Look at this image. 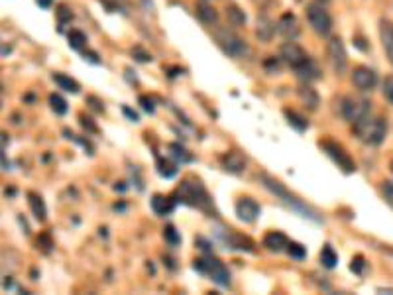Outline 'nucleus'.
<instances>
[{
    "label": "nucleus",
    "instance_id": "nucleus-6",
    "mask_svg": "<svg viewBox=\"0 0 393 295\" xmlns=\"http://www.w3.org/2000/svg\"><path fill=\"white\" fill-rule=\"evenodd\" d=\"M368 113H372V106L366 99H360V97H343L341 99V116L344 120L354 124L356 120H360Z\"/></svg>",
    "mask_w": 393,
    "mask_h": 295
},
{
    "label": "nucleus",
    "instance_id": "nucleus-12",
    "mask_svg": "<svg viewBox=\"0 0 393 295\" xmlns=\"http://www.w3.org/2000/svg\"><path fill=\"white\" fill-rule=\"evenodd\" d=\"M260 205L256 203L252 197H242L236 203V215L244 222H256V218L260 217Z\"/></svg>",
    "mask_w": 393,
    "mask_h": 295
},
{
    "label": "nucleus",
    "instance_id": "nucleus-1",
    "mask_svg": "<svg viewBox=\"0 0 393 295\" xmlns=\"http://www.w3.org/2000/svg\"><path fill=\"white\" fill-rule=\"evenodd\" d=\"M352 130H354L356 138L360 142L370 144V146H378L387 134V122L381 116L368 113L366 116H362L360 120H356L352 124Z\"/></svg>",
    "mask_w": 393,
    "mask_h": 295
},
{
    "label": "nucleus",
    "instance_id": "nucleus-11",
    "mask_svg": "<svg viewBox=\"0 0 393 295\" xmlns=\"http://www.w3.org/2000/svg\"><path fill=\"white\" fill-rule=\"evenodd\" d=\"M352 83H354L356 89L372 91L376 87V83H378V75H376L374 69L360 65V67H356L354 71H352Z\"/></svg>",
    "mask_w": 393,
    "mask_h": 295
},
{
    "label": "nucleus",
    "instance_id": "nucleus-31",
    "mask_svg": "<svg viewBox=\"0 0 393 295\" xmlns=\"http://www.w3.org/2000/svg\"><path fill=\"white\" fill-rule=\"evenodd\" d=\"M164 238L165 242L169 244V246H178L181 242V236H179V232L175 231V227L173 225H167L164 229Z\"/></svg>",
    "mask_w": 393,
    "mask_h": 295
},
{
    "label": "nucleus",
    "instance_id": "nucleus-24",
    "mask_svg": "<svg viewBox=\"0 0 393 295\" xmlns=\"http://www.w3.org/2000/svg\"><path fill=\"white\" fill-rule=\"evenodd\" d=\"M336 262H338V256H336L334 248H332L330 244H325L323 250H320V264H323L325 268L332 269L336 266Z\"/></svg>",
    "mask_w": 393,
    "mask_h": 295
},
{
    "label": "nucleus",
    "instance_id": "nucleus-28",
    "mask_svg": "<svg viewBox=\"0 0 393 295\" xmlns=\"http://www.w3.org/2000/svg\"><path fill=\"white\" fill-rule=\"evenodd\" d=\"M157 171H160V175H164V178H173L175 173H178V167L173 162H169V160H157Z\"/></svg>",
    "mask_w": 393,
    "mask_h": 295
},
{
    "label": "nucleus",
    "instance_id": "nucleus-43",
    "mask_svg": "<svg viewBox=\"0 0 393 295\" xmlns=\"http://www.w3.org/2000/svg\"><path fill=\"white\" fill-rule=\"evenodd\" d=\"M392 171H393V162H392Z\"/></svg>",
    "mask_w": 393,
    "mask_h": 295
},
{
    "label": "nucleus",
    "instance_id": "nucleus-36",
    "mask_svg": "<svg viewBox=\"0 0 393 295\" xmlns=\"http://www.w3.org/2000/svg\"><path fill=\"white\" fill-rule=\"evenodd\" d=\"M57 16H59V24H65L67 20H71L73 16L71 12H67V8L65 6H59V10H57Z\"/></svg>",
    "mask_w": 393,
    "mask_h": 295
},
{
    "label": "nucleus",
    "instance_id": "nucleus-15",
    "mask_svg": "<svg viewBox=\"0 0 393 295\" xmlns=\"http://www.w3.org/2000/svg\"><path fill=\"white\" fill-rule=\"evenodd\" d=\"M278 32L285 39H295L299 34V26H297V18L293 14H283L278 22Z\"/></svg>",
    "mask_w": 393,
    "mask_h": 295
},
{
    "label": "nucleus",
    "instance_id": "nucleus-27",
    "mask_svg": "<svg viewBox=\"0 0 393 295\" xmlns=\"http://www.w3.org/2000/svg\"><path fill=\"white\" fill-rule=\"evenodd\" d=\"M69 46L77 50V52H81L85 46H87V36L83 34V32H79V30H73L71 34H69Z\"/></svg>",
    "mask_w": 393,
    "mask_h": 295
},
{
    "label": "nucleus",
    "instance_id": "nucleus-32",
    "mask_svg": "<svg viewBox=\"0 0 393 295\" xmlns=\"http://www.w3.org/2000/svg\"><path fill=\"white\" fill-rule=\"evenodd\" d=\"M287 254L295 260H303L307 256V250H305L303 244L299 242H289L287 244Z\"/></svg>",
    "mask_w": 393,
    "mask_h": 295
},
{
    "label": "nucleus",
    "instance_id": "nucleus-17",
    "mask_svg": "<svg viewBox=\"0 0 393 295\" xmlns=\"http://www.w3.org/2000/svg\"><path fill=\"white\" fill-rule=\"evenodd\" d=\"M173 209H175V199L165 197V195H153L152 197V211L155 215L165 217V215H169Z\"/></svg>",
    "mask_w": 393,
    "mask_h": 295
},
{
    "label": "nucleus",
    "instance_id": "nucleus-5",
    "mask_svg": "<svg viewBox=\"0 0 393 295\" xmlns=\"http://www.w3.org/2000/svg\"><path fill=\"white\" fill-rule=\"evenodd\" d=\"M307 20L318 36H329L332 30V18L327 12V8L318 2H313L307 6Z\"/></svg>",
    "mask_w": 393,
    "mask_h": 295
},
{
    "label": "nucleus",
    "instance_id": "nucleus-22",
    "mask_svg": "<svg viewBox=\"0 0 393 295\" xmlns=\"http://www.w3.org/2000/svg\"><path fill=\"white\" fill-rule=\"evenodd\" d=\"M28 203H30V209H32V213L36 215L38 220H44L46 218V203H44V199L36 195V193H28Z\"/></svg>",
    "mask_w": 393,
    "mask_h": 295
},
{
    "label": "nucleus",
    "instance_id": "nucleus-26",
    "mask_svg": "<svg viewBox=\"0 0 393 295\" xmlns=\"http://www.w3.org/2000/svg\"><path fill=\"white\" fill-rule=\"evenodd\" d=\"M285 116H287V122H289V124H291L293 129L297 130V132H305L307 126H309V122H307L301 115H297L295 111L285 108Z\"/></svg>",
    "mask_w": 393,
    "mask_h": 295
},
{
    "label": "nucleus",
    "instance_id": "nucleus-34",
    "mask_svg": "<svg viewBox=\"0 0 393 295\" xmlns=\"http://www.w3.org/2000/svg\"><path fill=\"white\" fill-rule=\"evenodd\" d=\"M383 97L393 104V77H385L383 81Z\"/></svg>",
    "mask_w": 393,
    "mask_h": 295
},
{
    "label": "nucleus",
    "instance_id": "nucleus-3",
    "mask_svg": "<svg viewBox=\"0 0 393 295\" xmlns=\"http://www.w3.org/2000/svg\"><path fill=\"white\" fill-rule=\"evenodd\" d=\"M260 180H262V183H264V187H266V189H269L274 195H278L279 199H281V201H283L287 207H291L295 213H299V215H303V217L313 218V220H318V218L315 217V213H313V211H311L307 205H303V203H301L295 195H291V193L287 191V189H285V187H283L278 180L269 178V175H266V173H264V175H260Z\"/></svg>",
    "mask_w": 393,
    "mask_h": 295
},
{
    "label": "nucleus",
    "instance_id": "nucleus-41",
    "mask_svg": "<svg viewBox=\"0 0 393 295\" xmlns=\"http://www.w3.org/2000/svg\"><path fill=\"white\" fill-rule=\"evenodd\" d=\"M124 113H126V115L130 116V118H132V120H134V122H136V120H138V115H136V113H132V111H130V108H128V106H124Z\"/></svg>",
    "mask_w": 393,
    "mask_h": 295
},
{
    "label": "nucleus",
    "instance_id": "nucleus-7",
    "mask_svg": "<svg viewBox=\"0 0 393 295\" xmlns=\"http://www.w3.org/2000/svg\"><path fill=\"white\" fill-rule=\"evenodd\" d=\"M216 41H218V46L222 48V52L229 53L232 57H242L244 53L248 52V48H246V44L242 41V38H238L229 28L216 30Z\"/></svg>",
    "mask_w": 393,
    "mask_h": 295
},
{
    "label": "nucleus",
    "instance_id": "nucleus-18",
    "mask_svg": "<svg viewBox=\"0 0 393 295\" xmlns=\"http://www.w3.org/2000/svg\"><path fill=\"white\" fill-rule=\"evenodd\" d=\"M276 30H278V24H276V22H271L267 16H260V18H258L256 36L262 39V41H269V39L274 38Z\"/></svg>",
    "mask_w": 393,
    "mask_h": 295
},
{
    "label": "nucleus",
    "instance_id": "nucleus-29",
    "mask_svg": "<svg viewBox=\"0 0 393 295\" xmlns=\"http://www.w3.org/2000/svg\"><path fill=\"white\" fill-rule=\"evenodd\" d=\"M50 104H51V111L55 113V115L64 116L67 113V103H65L64 97H59V95H51L50 97Z\"/></svg>",
    "mask_w": 393,
    "mask_h": 295
},
{
    "label": "nucleus",
    "instance_id": "nucleus-33",
    "mask_svg": "<svg viewBox=\"0 0 393 295\" xmlns=\"http://www.w3.org/2000/svg\"><path fill=\"white\" fill-rule=\"evenodd\" d=\"M381 191H383V199L390 207H393V181H383L381 185Z\"/></svg>",
    "mask_w": 393,
    "mask_h": 295
},
{
    "label": "nucleus",
    "instance_id": "nucleus-8",
    "mask_svg": "<svg viewBox=\"0 0 393 295\" xmlns=\"http://www.w3.org/2000/svg\"><path fill=\"white\" fill-rule=\"evenodd\" d=\"M320 148L325 150V154L329 155L336 166L343 169L344 173H352L356 169L354 160L350 158L348 152H344V148L341 144H336V142L332 140H323L320 142Z\"/></svg>",
    "mask_w": 393,
    "mask_h": 295
},
{
    "label": "nucleus",
    "instance_id": "nucleus-10",
    "mask_svg": "<svg viewBox=\"0 0 393 295\" xmlns=\"http://www.w3.org/2000/svg\"><path fill=\"white\" fill-rule=\"evenodd\" d=\"M281 59L297 71V69H299L301 65L307 64L311 57L305 53V50L299 44H295L293 39H287V44L281 46Z\"/></svg>",
    "mask_w": 393,
    "mask_h": 295
},
{
    "label": "nucleus",
    "instance_id": "nucleus-37",
    "mask_svg": "<svg viewBox=\"0 0 393 295\" xmlns=\"http://www.w3.org/2000/svg\"><path fill=\"white\" fill-rule=\"evenodd\" d=\"M140 103H142V108H144L146 113H153L152 99H148V97H140Z\"/></svg>",
    "mask_w": 393,
    "mask_h": 295
},
{
    "label": "nucleus",
    "instance_id": "nucleus-19",
    "mask_svg": "<svg viewBox=\"0 0 393 295\" xmlns=\"http://www.w3.org/2000/svg\"><path fill=\"white\" fill-rule=\"evenodd\" d=\"M297 95H299V99L303 101V104L309 108V111H317L318 95H317V91L313 89L309 83H303V85L297 89Z\"/></svg>",
    "mask_w": 393,
    "mask_h": 295
},
{
    "label": "nucleus",
    "instance_id": "nucleus-23",
    "mask_svg": "<svg viewBox=\"0 0 393 295\" xmlns=\"http://www.w3.org/2000/svg\"><path fill=\"white\" fill-rule=\"evenodd\" d=\"M53 81L59 85V89L69 91V93H79V83L65 73H53Z\"/></svg>",
    "mask_w": 393,
    "mask_h": 295
},
{
    "label": "nucleus",
    "instance_id": "nucleus-39",
    "mask_svg": "<svg viewBox=\"0 0 393 295\" xmlns=\"http://www.w3.org/2000/svg\"><path fill=\"white\" fill-rule=\"evenodd\" d=\"M197 244H201V246H199V248H201V250H204V252H211V244L207 242V240H204V238H201V236H199V238H197Z\"/></svg>",
    "mask_w": 393,
    "mask_h": 295
},
{
    "label": "nucleus",
    "instance_id": "nucleus-16",
    "mask_svg": "<svg viewBox=\"0 0 393 295\" xmlns=\"http://www.w3.org/2000/svg\"><path fill=\"white\" fill-rule=\"evenodd\" d=\"M287 236L283 234V232H278V231H271L267 232L266 238H264V246H266L267 250H271V252H283V250H287Z\"/></svg>",
    "mask_w": 393,
    "mask_h": 295
},
{
    "label": "nucleus",
    "instance_id": "nucleus-20",
    "mask_svg": "<svg viewBox=\"0 0 393 295\" xmlns=\"http://www.w3.org/2000/svg\"><path fill=\"white\" fill-rule=\"evenodd\" d=\"M380 36L381 44H383V50H385V55H387L390 64L393 65V24L383 20L380 26Z\"/></svg>",
    "mask_w": 393,
    "mask_h": 295
},
{
    "label": "nucleus",
    "instance_id": "nucleus-13",
    "mask_svg": "<svg viewBox=\"0 0 393 295\" xmlns=\"http://www.w3.org/2000/svg\"><path fill=\"white\" fill-rule=\"evenodd\" d=\"M220 164L230 173H242L246 169V158L240 152L232 150V152H227V154L220 158Z\"/></svg>",
    "mask_w": 393,
    "mask_h": 295
},
{
    "label": "nucleus",
    "instance_id": "nucleus-35",
    "mask_svg": "<svg viewBox=\"0 0 393 295\" xmlns=\"http://www.w3.org/2000/svg\"><path fill=\"white\" fill-rule=\"evenodd\" d=\"M362 268H364V258L356 256L354 260H352V264H350V269L356 272V274H362Z\"/></svg>",
    "mask_w": 393,
    "mask_h": 295
},
{
    "label": "nucleus",
    "instance_id": "nucleus-25",
    "mask_svg": "<svg viewBox=\"0 0 393 295\" xmlns=\"http://www.w3.org/2000/svg\"><path fill=\"white\" fill-rule=\"evenodd\" d=\"M197 16L203 20L204 24H216V20H218V14L213 6H209V4H204L201 2L199 6H197Z\"/></svg>",
    "mask_w": 393,
    "mask_h": 295
},
{
    "label": "nucleus",
    "instance_id": "nucleus-30",
    "mask_svg": "<svg viewBox=\"0 0 393 295\" xmlns=\"http://www.w3.org/2000/svg\"><path fill=\"white\" fill-rule=\"evenodd\" d=\"M227 16H229V20L232 26H240V24L246 22V16H244L240 8H236V6H230V8H227Z\"/></svg>",
    "mask_w": 393,
    "mask_h": 295
},
{
    "label": "nucleus",
    "instance_id": "nucleus-9",
    "mask_svg": "<svg viewBox=\"0 0 393 295\" xmlns=\"http://www.w3.org/2000/svg\"><path fill=\"white\" fill-rule=\"evenodd\" d=\"M327 55H329L330 67L334 69L336 75H343L348 65V55L344 50V44L341 38H330L327 44Z\"/></svg>",
    "mask_w": 393,
    "mask_h": 295
},
{
    "label": "nucleus",
    "instance_id": "nucleus-40",
    "mask_svg": "<svg viewBox=\"0 0 393 295\" xmlns=\"http://www.w3.org/2000/svg\"><path fill=\"white\" fill-rule=\"evenodd\" d=\"M36 2H38V4H39V8H50L51 2H53V0H36Z\"/></svg>",
    "mask_w": 393,
    "mask_h": 295
},
{
    "label": "nucleus",
    "instance_id": "nucleus-42",
    "mask_svg": "<svg viewBox=\"0 0 393 295\" xmlns=\"http://www.w3.org/2000/svg\"><path fill=\"white\" fill-rule=\"evenodd\" d=\"M318 2H323V4H325V2H329V0H318Z\"/></svg>",
    "mask_w": 393,
    "mask_h": 295
},
{
    "label": "nucleus",
    "instance_id": "nucleus-21",
    "mask_svg": "<svg viewBox=\"0 0 393 295\" xmlns=\"http://www.w3.org/2000/svg\"><path fill=\"white\" fill-rule=\"evenodd\" d=\"M297 75L303 79V81H315V79L320 77V69H318V65L313 61V59H309L307 64L301 65L299 69H297Z\"/></svg>",
    "mask_w": 393,
    "mask_h": 295
},
{
    "label": "nucleus",
    "instance_id": "nucleus-2",
    "mask_svg": "<svg viewBox=\"0 0 393 295\" xmlns=\"http://www.w3.org/2000/svg\"><path fill=\"white\" fill-rule=\"evenodd\" d=\"M175 193H178L179 201H183L187 205L197 207L201 211H211L213 209V201H211L209 193H207L203 183L197 178H187V180L181 181V185H179Z\"/></svg>",
    "mask_w": 393,
    "mask_h": 295
},
{
    "label": "nucleus",
    "instance_id": "nucleus-14",
    "mask_svg": "<svg viewBox=\"0 0 393 295\" xmlns=\"http://www.w3.org/2000/svg\"><path fill=\"white\" fill-rule=\"evenodd\" d=\"M220 240L227 244L229 248H236V250H252V240H248L246 236H240L236 232L229 231H218Z\"/></svg>",
    "mask_w": 393,
    "mask_h": 295
},
{
    "label": "nucleus",
    "instance_id": "nucleus-38",
    "mask_svg": "<svg viewBox=\"0 0 393 295\" xmlns=\"http://www.w3.org/2000/svg\"><path fill=\"white\" fill-rule=\"evenodd\" d=\"M132 53H136V55H140L138 59L140 61H152V55L150 53H144L140 48H136V50H132Z\"/></svg>",
    "mask_w": 393,
    "mask_h": 295
},
{
    "label": "nucleus",
    "instance_id": "nucleus-4",
    "mask_svg": "<svg viewBox=\"0 0 393 295\" xmlns=\"http://www.w3.org/2000/svg\"><path fill=\"white\" fill-rule=\"evenodd\" d=\"M195 269H199L201 274H207L211 276V280H215L218 285H230V274L227 266L218 260V258L213 256H204L195 260Z\"/></svg>",
    "mask_w": 393,
    "mask_h": 295
}]
</instances>
